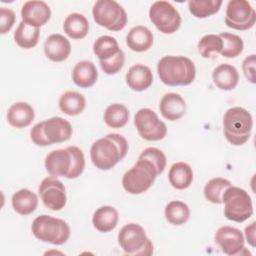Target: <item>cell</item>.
I'll use <instances>...</instances> for the list:
<instances>
[{"instance_id":"6da1fadb","label":"cell","mask_w":256,"mask_h":256,"mask_svg":"<svg viewBox=\"0 0 256 256\" xmlns=\"http://www.w3.org/2000/svg\"><path fill=\"white\" fill-rule=\"evenodd\" d=\"M45 168L50 176L75 179L85 168V157L77 146L53 150L45 158Z\"/></svg>"},{"instance_id":"7a4b0ae2","label":"cell","mask_w":256,"mask_h":256,"mask_svg":"<svg viewBox=\"0 0 256 256\" xmlns=\"http://www.w3.org/2000/svg\"><path fill=\"white\" fill-rule=\"evenodd\" d=\"M127 152L128 142L125 137L117 133H110L92 144L90 157L96 168L110 170L126 156Z\"/></svg>"},{"instance_id":"3957f363","label":"cell","mask_w":256,"mask_h":256,"mask_svg":"<svg viewBox=\"0 0 256 256\" xmlns=\"http://www.w3.org/2000/svg\"><path fill=\"white\" fill-rule=\"evenodd\" d=\"M160 80L168 86H186L196 76V68L192 60L185 56H164L157 64Z\"/></svg>"},{"instance_id":"277c9868","label":"cell","mask_w":256,"mask_h":256,"mask_svg":"<svg viewBox=\"0 0 256 256\" xmlns=\"http://www.w3.org/2000/svg\"><path fill=\"white\" fill-rule=\"evenodd\" d=\"M253 119L242 107H232L223 116V132L225 138L234 146L245 144L251 135Z\"/></svg>"},{"instance_id":"5b68a950","label":"cell","mask_w":256,"mask_h":256,"mask_svg":"<svg viewBox=\"0 0 256 256\" xmlns=\"http://www.w3.org/2000/svg\"><path fill=\"white\" fill-rule=\"evenodd\" d=\"M31 230L38 240L53 245H62L70 237V227L66 221L46 214L33 220Z\"/></svg>"},{"instance_id":"8992f818","label":"cell","mask_w":256,"mask_h":256,"mask_svg":"<svg viewBox=\"0 0 256 256\" xmlns=\"http://www.w3.org/2000/svg\"><path fill=\"white\" fill-rule=\"evenodd\" d=\"M158 172L153 163L139 159L122 177V186L129 194L137 195L146 192L154 183Z\"/></svg>"},{"instance_id":"52a82bcc","label":"cell","mask_w":256,"mask_h":256,"mask_svg":"<svg viewBox=\"0 0 256 256\" xmlns=\"http://www.w3.org/2000/svg\"><path fill=\"white\" fill-rule=\"evenodd\" d=\"M224 215L228 220L242 223L253 214V204L248 192L240 187L229 186L223 193Z\"/></svg>"},{"instance_id":"ba28073f","label":"cell","mask_w":256,"mask_h":256,"mask_svg":"<svg viewBox=\"0 0 256 256\" xmlns=\"http://www.w3.org/2000/svg\"><path fill=\"white\" fill-rule=\"evenodd\" d=\"M118 243L128 255H151L153 244L147 237L142 226L136 223H129L122 227L118 233Z\"/></svg>"},{"instance_id":"9c48e42d","label":"cell","mask_w":256,"mask_h":256,"mask_svg":"<svg viewBox=\"0 0 256 256\" xmlns=\"http://www.w3.org/2000/svg\"><path fill=\"white\" fill-rule=\"evenodd\" d=\"M93 19L101 27L110 31H120L127 24L125 9L114 0H98L92 9Z\"/></svg>"},{"instance_id":"30bf717a","label":"cell","mask_w":256,"mask_h":256,"mask_svg":"<svg viewBox=\"0 0 256 256\" xmlns=\"http://www.w3.org/2000/svg\"><path fill=\"white\" fill-rule=\"evenodd\" d=\"M149 18L164 34H173L181 25L180 13L168 1H155L149 9Z\"/></svg>"},{"instance_id":"8fae6325","label":"cell","mask_w":256,"mask_h":256,"mask_svg":"<svg viewBox=\"0 0 256 256\" xmlns=\"http://www.w3.org/2000/svg\"><path fill=\"white\" fill-rule=\"evenodd\" d=\"M134 124L141 138L147 141L162 140L167 134L166 124L149 108H142L136 112Z\"/></svg>"},{"instance_id":"7c38bea8","label":"cell","mask_w":256,"mask_h":256,"mask_svg":"<svg viewBox=\"0 0 256 256\" xmlns=\"http://www.w3.org/2000/svg\"><path fill=\"white\" fill-rule=\"evenodd\" d=\"M256 21V12L246 0H231L227 4L225 24L235 30L251 29Z\"/></svg>"},{"instance_id":"4fadbf2b","label":"cell","mask_w":256,"mask_h":256,"mask_svg":"<svg viewBox=\"0 0 256 256\" xmlns=\"http://www.w3.org/2000/svg\"><path fill=\"white\" fill-rule=\"evenodd\" d=\"M39 194L43 204L52 211L62 210L67 201L64 184L57 177H46L39 185Z\"/></svg>"},{"instance_id":"5bb4252c","label":"cell","mask_w":256,"mask_h":256,"mask_svg":"<svg viewBox=\"0 0 256 256\" xmlns=\"http://www.w3.org/2000/svg\"><path fill=\"white\" fill-rule=\"evenodd\" d=\"M215 242L229 256L242 255L243 251H247L244 247V236L242 232L231 226L220 227L215 233Z\"/></svg>"},{"instance_id":"9a60e30c","label":"cell","mask_w":256,"mask_h":256,"mask_svg":"<svg viewBox=\"0 0 256 256\" xmlns=\"http://www.w3.org/2000/svg\"><path fill=\"white\" fill-rule=\"evenodd\" d=\"M51 17V9L44 1H27L21 8L22 21L29 26L39 28L45 25Z\"/></svg>"},{"instance_id":"2e32d148","label":"cell","mask_w":256,"mask_h":256,"mask_svg":"<svg viewBox=\"0 0 256 256\" xmlns=\"http://www.w3.org/2000/svg\"><path fill=\"white\" fill-rule=\"evenodd\" d=\"M43 132L49 145L61 143L69 140L72 136V126L70 122L61 117H52L42 121Z\"/></svg>"},{"instance_id":"e0dca14e","label":"cell","mask_w":256,"mask_h":256,"mask_svg":"<svg viewBox=\"0 0 256 256\" xmlns=\"http://www.w3.org/2000/svg\"><path fill=\"white\" fill-rule=\"evenodd\" d=\"M44 53L49 60L53 62H62L70 55L71 44L63 35L58 33L51 34L44 43Z\"/></svg>"},{"instance_id":"ac0fdd59","label":"cell","mask_w":256,"mask_h":256,"mask_svg":"<svg viewBox=\"0 0 256 256\" xmlns=\"http://www.w3.org/2000/svg\"><path fill=\"white\" fill-rule=\"evenodd\" d=\"M162 116L169 121H176L182 118L186 112V103L181 95L177 93L165 94L159 104Z\"/></svg>"},{"instance_id":"d6986e66","label":"cell","mask_w":256,"mask_h":256,"mask_svg":"<svg viewBox=\"0 0 256 256\" xmlns=\"http://www.w3.org/2000/svg\"><path fill=\"white\" fill-rule=\"evenodd\" d=\"M153 82V74L148 66L136 64L129 68L126 74V83L133 91H144Z\"/></svg>"},{"instance_id":"ffe728a7","label":"cell","mask_w":256,"mask_h":256,"mask_svg":"<svg viewBox=\"0 0 256 256\" xmlns=\"http://www.w3.org/2000/svg\"><path fill=\"white\" fill-rule=\"evenodd\" d=\"M35 112L27 102H16L7 112V121L14 128H25L34 120Z\"/></svg>"},{"instance_id":"44dd1931","label":"cell","mask_w":256,"mask_h":256,"mask_svg":"<svg viewBox=\"0 0 256 256\" xmlns=\"http://www.w3.org/2000/svg\"><path fill=\"white\" fill-rule=\"evenodd\" d=\"M152 32L145 26L138 25L130 29L126 36V44L134 52H145L153 44Z\"/></svg>"},{"instance_id":"7402d4cb","label":"cell","mask_w":256,"mask_h":256,"mask_svg":"<svg viewBox=\"0 0 256 256\" xmlns=\"http://www.w3.org/2000/svg\"><path fill=\"white\" fill-rule=\"evenodd\" d=\"M214 84L221 90L230 91L236 88L239 82L238 70L230 64H220L212 73Z\"/></svg>"},{"instance_id":"603a6c76","label":"cell","mask_w":256,"mask_h":256,"mask_svg":"<svg viewBox=\"0 0 256 256\" xmlns=\"http://www.w3.org/2000/svg\"><path fill=\"white\" fill-rule=\"evenodd\" d=\"M98 71L93 62L83 60L78 62L72 71V80L80 88H89L95 84Z\"/></svg>"},{"instance_id":"cb8c5ba5","label":"cell","mask_w":256,"mask_h":256,"mask_svg":"<svg viewBox=\"0 0 256 256\" xmlns=\"http://www.w3.org/2000/svg\"><path fill=\"white\" fill-rule=\"evenodd\" d=\"M118 211L112 206H101L93 214L92 223L96 230L107 233L115 229L118 224Z\"/></svg>"},{"instance_id":"d4e9b609","label":"cell","mask_w":256,"mask_h":256,"mask_svg":"<svg viewBox=\"0 0 256 256\" xmlns=\"http://www.w3.org/2000/svg\"><path fill=\"white\" fill-rule=\"evenodd\" d=\"M168 180L171 186L177 190L187 189L193 181V170L185 162H176L169 169Z\"/></svg>"},{"instance_id":"484cf974","label":"cell","mask_w":256,"mask_h":256,"mask_svg":"<svg viewBox=\"0 0 256 256\" xmlns=\"http://www.w3.org/2000/svg\"><path fill=\"white\" fill-rule=\"evenodd\" d=\"M13 209L20 215L33 213L38 206L37 195L29 189L23 188L15 192L11 199Z\"/></svg>"},{"instance_id":"4316f807","label":"cell","mask_w":256,"mask_h":256,"mask_svg":"<svg viewBox=\"0 0 256 256\" xmlns=\"http://www.w3.org/2000/svg\"><path fill=\"white\" fill-rule=\"evenodd\" d=\"M64 32L72 39H83L89 32V22L80 13H71L64 20Z\"/></svg>"},{"instance_id":"83f0119b","label":"cell","mask_w":256,"mask_h":256,"mask_svg":"<svg viewBox=\"0 0 256 256\" xmlns=\"http://www.w3.org/2000/svg\"><path fill=\"white\" fill-rule=\"evenodd\" d=\"M86 106L85 97L76 91H66L60 96L59 108L69 116H76L83 112Z\"/></svg>"},{"instance_id":"f1b7e54d","label":"cell","mask_w":256,"mask_h":256,"mask_svg":"<svg viewBox=\"0 0 256 256\" xmlns=\"http://www.w3.org/2000/svg\"><path fill=\"white\" fill-rule=\"evenodd\" d=\"M40 29L29 26L21 21L14 32V40L16 44L24 49H31L35 47L39 41Z\"/></svg>"},{"instance_id":"f546056e","label":"cell","mask_w":256,"mask_h":256,"mask_svg":"<svg viewBox=\"0 0 256 256\" xmlns=\"http://www.w3.org/2000/svg\"><path fill=\"white\" fill-rule=\"evenodd\" d=\"M117 40L109 35L98 37L93 44V52L98 57L99 61H104L112 58L120 51Z\"/></svg>"},{"instance_id":"4dcf8cb0","label":"cell","mask_w":256,"mask_h":256,"mask_svg":"<svg viewBox=\"0 0 256 256\" xmlns=\"http://www.w3.org/2000/svg\"><path fill=\"white\" fill-rule=\"evenodd\" d=\"M129 120V110L119 103L109 105L104 112V122L111 128H122Z\"/></svg>"},{"instance_id":"1f68e13d","label":"cell","mask_w":256,"mask_h":256,"mask_svg":"<svg viewBox=\"0 0 256 256\" xmlns=\"http://www.w3.org/2000/svg\"><path fill=\"white\" fill-rule=\"evenodd\" d=\"M166 220L175 226L186 223L190 217V209L188 205L179 200H173L169 202L165 207Z\"/></svg>"},{"instance_id":"d6a6232c","label":"cell","mask_w":256,"mask_h":256,"mask_svg":"<svg viewBox=\"0 0 256 256\" xmlns=\"http://www.w3.org/2000/svg\"><path fill=\"white\" fill-rule=\"evenodd\" d=\"M222 5L221 0H190L188 8L190 13L196 18H207L216 14Z\"/></svg>"},{"instance_id":"836d02e7","label":"cell","mask_w":256,"mask_h":256,"mask_svg":"<svg viewBox=\"0 0 256 256\" xmlns=\"http://www.w3.org/2000/svg\"><path fill=\"white\" fill-rule=\"evenodd\" d=\"M229 186H231V182L225 178H212L204 187V196L213 204H221L223 193Z\"/></svg>"},{"instance_id":"e575fe53","label":"cell","mask_w":256,"mask_h":256,"mask_svg":"<svg viewBox=\"0 0 256 256\" xmlns=\"http://www.w3.org/2000/svg\"><path fill=\"white\" fill-rule=\"evenodd\" d=\"M219 36L223 42V47L220 52L223 57L235 58L242 53L244 43L240 36L228 32H222Z\"/></svg>"},{"instance_id":"d590c367","label":"cell","mask_w":256,"mask_h":256,"mask_svg":"<svg viewBox=\"0 0 256 256\" xmlns=\"http://www.w3.org/2000/svg\"><path fill=\"white\" fill-rule=\"evenodd\" d=\"M222 47V39L215 34L205 35L198 42V51L203 58H209L213 53H220Z\"/></svg>"},{"instance_id":"8d00e7d4","label":"cell","mask_w":256,"mask_h":256,"mask_svg":"<svg viewBox=\"0 0 256 256\" xmlns=\"http://www.w3.org/2000/svg\"><path fill=\"white\" fill-rule=\"evenodd\" d=\"M139 159H146L153 163L159 175L164 171L167 163V159L163 151L155 147H148L144 149L139 155Z\"/></svg>"},{"instance_id":"74e56055","label":"cell","mask_w":256,"mask_h":256,"mask_svg":"<svg viewBox=\"0 0 256 256\" xmlns=\"http://www.w3.org/2000/svg\"><path fill=\"white\" fill-rule=\"evenodd\" d=\"M124 62H125V55L122 50H120L115 56H113L108 60L99 61L101 69L107 75H114L118 73L124 66Z\"/></svg>"},{"instance_id":"f35d334b","label":"cell","mask_w":256,"mask_h":256,"mask_svg":"<svg viewBox=\"0 0 256 256\" xmlns=\"http://www.w3.org/2000/svg\"><path fill=\"white\" fill-rule=\"evenodd\" d=\"M15 13L10 8H0V32L6 34L11 30L15 23Z\"/></svg>"},{"instance_id":"ab89813d","label":"cell","mask_w":256,"mask_h":256,"mask_svg":"<svg viewBox=\"0 0 256 256\" xmlns=\"http://www.w3.org/2000/svg\"><path fill=\"white\" fill-rule=\"evenodd\" d=\"M255 63H256V56L255 54H252L248 57H246L243 60L242 63V69L244 72V75L246 79L251 82L255 83L256 82V76H255Z\"/></svg>"},{"instance_id":"60d3db41","label":"cell","mask_w":256,"mask_h":256,"mask_svg":"<svg viewBox=\"0 0 256 256\" xmlns=\"http://www.w3.org/2000/svg\"><path fill=\"white\" fill-rule=\"evenodd\" d=\"M30 137H31V140L33 141V143L36 144L37 146H42V147L49 146V143L47 142L44 132H43L42 122H39L33 126V128L31 129V132H30Z\"/></svg>"},{"instance_id":"b9f144b4","label":"cell","mask_w":256,"mask_h":256,"mask_svg":"<svg viewBox=\"0 0 256 256\" xmlns=\"http://www.w3.org/2000/svg\"><path fill=\"white\" fill-rule=\"evenodd\" d=\"M255 222H252L249 226H247L245 228V236H246V240L247 242L252 246L255 247Z\"/></svg>"}]
</instances>
